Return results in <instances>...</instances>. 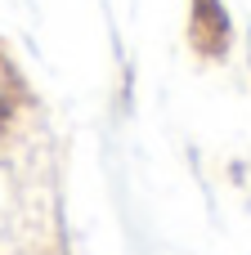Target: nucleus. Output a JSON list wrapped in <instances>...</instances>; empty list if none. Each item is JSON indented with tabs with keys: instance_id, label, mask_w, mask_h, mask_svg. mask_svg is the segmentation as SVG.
I'll return each instance as SVG.
<instances>
[{
	"instance_id": "1",
	"label": "nucleus",
	"mask_w": 251,
	"mask_h": 255,
	"mask_svg": "<svg viewBox=\"0 0 251 255\" xmlns=\"http://www.w3.org/2000/svg\"><path fill=\"white\" fill-rule=\"evenodd\" d=\"M9 108H13V99H9V72H4V63H0V130H4V121H9Z\"/></svg>"
},
{
	"instance_id": "2",
	"label": "nucleus",
	"mask_w": 251,
	"mask_h": 255,
	"mask_svg": "<svg viewBox=\"0 0 251 255\" xmlns=\"http://www.w3.org/2000/svg\"><path fill=\"white\" fill-rule=\"evenodd\" d=\"M247 54H251V36H247Z\"/></svg>"
}]
</instances>
